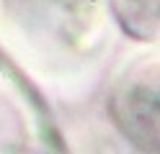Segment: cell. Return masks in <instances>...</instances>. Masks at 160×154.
Segmentation results:
<instances>
[{
    "mask_svg": "<svg viewBox=\"0 0 160 154\" xmlns=\"http://www.w3.org/2000/svg\"><path fill=\"white\" fill-rule=\"evenodd\" d=\"M127 113H116L119 123L127 128V133L134 141H139V128L145 133V144L152 141L155 144V123H158V105L155 98H150V90L145 87H134L132 92H127V100L122 103Z\"/></svg>",
    "mask_w": 160,
    "mask_h": 154,
    "instance_id": "1",
    "label": "cell"
}]
</instances>
